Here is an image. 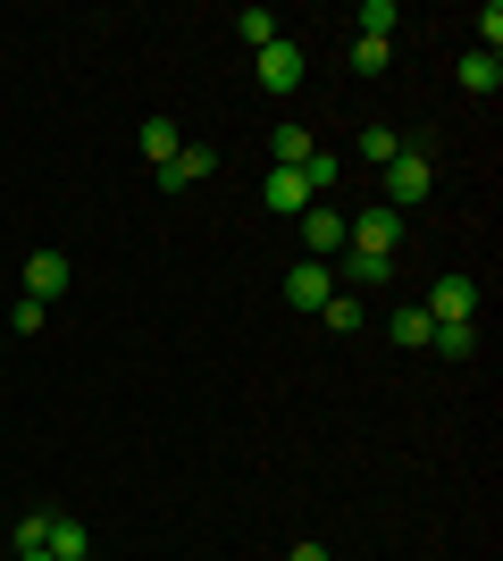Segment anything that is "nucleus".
I'll return each instance as SVG.
<instances>
[{"mask_svg":"<svg viewBox=\"0 0 503 561\" xmlns=\"http://www.w3.org/2000/svg\"><path fill=\"white\" fill-rule=\"evenodd\" d=\"M428 185H436L428 142H403V151L386 160V210H411V202H428Z\"/></svg>","mask_w":503,"mask_h":561,"instance_id":"1","label":"nucleus"},{"mask_svg":"<svg viewBox=\"0 0 503 561\" xmlns=\"http://www.w3.org/2000/svg\"><path fill=\"white\" fill-rule=\"evenodd\" d=\"M395 243H403V210H361V218H344V252H386L395 260Z\"/></svg>","mask_w":503,"mask_h":561,"instance_id":"2","label":"nucleus"},{"mask_svg":"<svg viewBox=\"0 0 503 561\" xmlns=\"http://www.w3.org/2000/svg\"><path fill=\"white\" fill-rule=\"evenodd\" d=\"M328 277H344V294H378V285H395V260L386 252H335Z\"/></svg>","mask_w":503,"mask_h":561,"instance_id":"3","label":"nucleus"},{"mask_svg":"<svg viewBox=\"0 0 503 561\" xmlns=\"http://www.w3.org/2000/svg\"><path fill=\"white\" fill-rule=\"evenodd\" d=\"M420 310H428L436 328H454V319H470V310H479V285H470V277H436Z\"/></svg>","mask_w":503,"mask_h":561,"instance_id":"4","label":"nucleus"},{"mask_svg":"<svg viewBox=\"0 0 503 561\" xmlns=\"http://www.w3.org/2000/svg\"><path fill=\"white\" fill-rule=\"evenodd\" d=\"M294 227H302L311 260H335V252H344V210H328V202H311V210L294 218Z\"/></svg>","mask_w":503,"mask_h":561,"instance_id":"5","label":"nucleus"},{"mask_svg":"<svg viewBox=\"0 0 503 561\" xmlns=\"http://www.w3.org/2000/svg\"><path fill=\"white\" fill-rule=\"evenodd\" d=\"M210 168H218V151H202V142H185V151H176V160H168V168H151V185H160V193H185V185H202Z\"/></svg>","mask_w":503,"mask_h":561,"instance_id":"6","label":"nucleus"},{"mask_svg":"<svg viewBox=\"0 0 503 561\" xmlns=\"http://www.w3.org/2000/svg\"><path fill=\"white\" fill-rule=\"evenodd\" d=\"M50 294H68V252H34L25 260V302L50 310Z\"/></svg>","mask_w":503,"mask_h":561,"instance_id":"7","label":"nucleus"},{"mask_svg":"<svg viewBox=\"0 0 503 561\" xmlns=\"http://www.w3.org/2000/svg\"><path fill=\"white\" fill-rule=\"evenodd\" d=\"M261 202H268V210H277V218H286V227H294V218L311 210V185H302V176H294V168H268V185H261Z\"/></svg>","mask_w":503,"mask_h":561,"instance_id":"8","label":"nucleus"},{"mask_svg":"<svg viewBox=\"0 0 503 561\" xmlns=\"http://www.w3.org/2000/svg\"><path fill=\"white\" fill-rule=\"evenodd\" d=\"M252 59H261L268 93H294V84H302V50H294V43H268V50H252Z\"/></svg>","mask_w":503,"mask_h":561,"instance_id":"9","label":"nucleus"},{"mask_svg":"<svg viewBox=\"0 0 503 561\" xmlns=\"http://www.w3.org/2000/svg\"><path fill=\"white\" fill-rule=\"evenodd\" d=\"M328 294H335L328 260H302V268H294V277H286V302H294V310H319V302H328Z\"/></svg>","mask_w":503,"mask_h":561,"instance_id":"10","label":"nucleus"},{"mask_svg":"<svg viewBox=\"0 0 503 561\" xmlns=\"http://www.w3.org/2000/svg\"><path fill=\"white\" fill-rule=\"evenodd\" d=\"M176 151H185V135H176V117H144V160H151V168H168Z\"/></svg>","mask_w":503,"mask_h":561,"instance_id":"11","label":"nucleus"},{"mask_svg":"<svg viewBox=\"0 0 503 561\" xmlns=\"http://www.w3.org/2000/svg\"><path fill=\"white\" fill-rule=\"evenodd\" d=\"M461 93H503V59L495 50H470V59H461Z\"/></svg>","mask_w":503,"mask_h":561,"instance_id":"12","label":"nucleus"},{"mask_svg":"<svg viewBox=\"0 0 503 561\" xmlns=\"http://www.w3.org/2000/svg\"><path fill=\"white\" fill-rule=\"evenodd\" d=\"M428 335H436V319H428V310H420V302H403V310H395V344L428 352Z\"/></svg>","mask_w":503,"mask_h":561,"instance_id":"13","label":"nucleus"},{"mask_svg":"<svg viewBox=\"0 0 503 561\" xmlns=\"http://www.w3.org/2000/svg\"><path fill=\"white\" fill-rule=\"evenodd\" d=\"M319 319H328L335 335H353V328H361V294H344V285H335L328 302H319Z\"/></svg>","mask_w":503,"mask_h":561,"instance_id":"14","label":"nucleus"},{"mask_svg":"<svg viewBox=\"0 0 503 561\" xmlns=\"http://www.w3.org/2000/svg\"><path fill=\"white\" fill-rule=\"evenodd\" d=\"M294 176H302V185H311V202H319V193H328L335 176H344V160H335V151H311V160L294 168Z\"/></svg>","mask_w":503,"mask_h":561,"instance_id":"15","label":"nucleus"},{"mask_svg":"<svg viewBox=\"0 0 503 561\" xmlns=\"http://www.w3.org/2000/svg\"><path fill=\"white\" fill-rule=\"evenodd\" d=\"M319 142H311V126H277V168H302Z\"/></svg>","mask_w":503,"mask_h":561,"instance_id":"16","label":"nucleus"},{"mask_svg":"<svg viewBox=\"0 0 503 561\" xmlns=\"http://www.w3.org/2000/svg\"><path fill=\"white\" fill-rule=\"evenodd\" d=\"M395 151H403V135H395V126H369V135H361V160H369V168H386Z\"/></svg>","mask_w":503,"mask_h":561,"instance_id":"17","label":"nucleus"},{"mask_svg":"<svg viewBox=\"0 0 503 561\" xmlns=\"http://www.w3.org/2000/svg\"><path fill=\"white\" fill-rule=\"evenodd\" d=\"M236 34H243L252 50H268V43H277V18H268V9H243V18H236Z\"/></svg>","mask_w":503,"mask_h":561,"instance_id":"18","label":"nucleus"},{"mask_svg":"<svg viewBox=\"0 0 503 561\" xmlns=\"http://www.w3.org/2000/svg\"><path fill=\"white\" fill-rule=\"evenodd\" d=\"M361 34L386 43V34H395V0H361Z\"/></svg>","mask_w":503,"mask_h":561,"instance_id":"19","label":"nucleus"},{"mask_svg":"<svg viewBox=\"0 0 503 561\" xmlns=\"http://www.w3.org/2000/svg\"><path fill=\"white\" fill-rule=\"evenodd\" d=\"M386 59H395V43H369V34L353 43V68H361V76H386Z\"/></svg>","mask_w":503,"mask_h":561,"instance_id":"20","label":"nucleus"},{"mask_svg":"<svg viewBox=\"0 0 503 561\" xmlns=\"http://www.w3.org/2000/svg\"><path fill=\"white\" fill-rule=\"evenodd\" d=\"M43 545H50V512H25L18 519V553H43Z\"/></svg>","mask_w":503,"mask_h":561,"instance_id":"21","label":"nucleus"},{"mask_svg":"<svg viewBox=\"0 0 503 561\" xmlns=\"http://www.w3.org/2000/svg\"><path fill=\"white\" fill-rule=\"evenodd\" d=\"M428 344H436V352H454V360H461V352L479 344V335H470V319H454V328H436V335H428Z\"/></svg>","mask_w":503,"mask_h":561,"instance_id":"22","label":"nucleus"},{"mask_svg":"<svg viewBox=\"0 0 503 561\" xmlns=\"http://www.w3.org/2000/svg\"><path fill=\"white\" fill-rule=\"evenodd\" d=\"M495 43H503V9L487 0V9H479V50H495Z\"/></svg>","mask_w":503,"mask_h":561,"instance_id":"23","label":"nucleus"},{"mask_svg":"<svg viewBox=\"0 0 503 561\" xmlns=\"http://www.w3.org/2000/svg\"><path fill=\"white\" fill-rule=\"evenodd\" d=\"M286 561H335V553H328V545H311V537H302V545H294Z\"/></svg>","mask_w":503,"mask_h":561,"instance_id":"24","label":"nucleus"},{"mask_svg":"<svg viewBox=\"0 0 503 561\" xmlns=\"http://www.w3.org/2000/svg\"><path fill=\"white\" fill-rule=\"evenodd\" d=\"M18 561H50V553H18Z\"/></svg>","mask_w":503,"mask_h":561,"instance_id":"25","label":"nucleus"}]
</instances>
